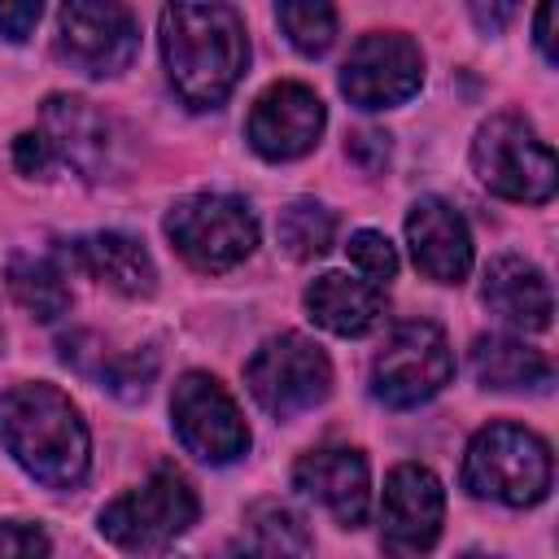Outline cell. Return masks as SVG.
<instances>
[{
    "instance_id": "7",
    "label": "cell",
    "mask_w": 559,
    "mask_h": 559,
    "mask_svg": "<svg viewBox=\"0 0 559 559\" xmlns=\"http://www.w3.org/2000/svg\"><path fill=\"white\" fill-rule=\"evenodd\" d=\"M197 515H201V502L188 476L175 467H157L144 485L118 493L100 511V533L122 550H157L183 537L197 524Z\"/></svg>"
},
{
    "instance_id": "15",
    "label": "cell",
    "mask_w": 559,
    "mask_h": 559,
    "mask_svg": "<svg viewBox=\"0 0 559 559\" xmlns=\"http://www.w3.org/2000/svg\"><path fill=\"white\" fill-rule=\"evenodd\" d=\"M39 135L48 140L57 166H70L79 170L83 179H105L109 170V122L100 109H92V100L83 96H48L44 100V114H39Z\"/></svg>"
},
{
    "instance_id": "12",
    "label": "cell",
    "mask_w": 559,
    "mask_h": 559,
    "mask_svg": "<svg viewBox=\"0 0 559 559\" xmlns=\"http://www.w3.org/2000/svg\"><path fill=\"white\" fill-rule=\"evenodd\" d=\"M445 520V489L432 467L397 463L380 498V546L393 559H415L437 546Z\"/></svg>"
},
{
    "instance_id": "26",
    "label": "cell",
    "mask_w": 559,
    "mask_h": 559,
    "mask_svg": "<svg viewBox=\"0 0 559 559\" xmlns=\"http://www.w3.org/2000/svg\"><path fill=\"white\" fill-rule=\"evenodd\" d=\"M0 559H48V533L39 524L0 520Z\"/></svg>"
},
{
    "instance_id": "4",
    "label": "cell",
    "mask_w": 559,
    "mask_h": 559,
    "mask_svg": "<svg viewBox=\"0 0 559 559\" xmlns=\"http://www.w3.org/2000/svg\"><path fill=\"white\" fill-rule=\"evenodd\" d=\"M472 170L493 197L520 201V205L550 201L559 179L555 148L520 114H493L480 122L472 140Z\"/></svg>"
},
{
    "instance_id": "18",
    "label": "cell",
    "mask_w": 559,
    "mask_h": 559,
    "mask_svg": "<svg viewBox=\"0 0 559 559\" xmlns=\"http://www.w3.org/2000/svg\"><path fill=\"white\" fill-rule=\"evenodd\" d=\"M480 297L511 328H524V332H546L550 328V314H555L550 280L542 275L537 262H528L520 253H502V258L489 262Z\"/></svg>"
},
{
    "instance_id": "16",
    "label": "cell",
    "mask_w": 559,
    "mask_h": 559,
    "mask_svg": "<svg viewBox=\"0 0 559 559\" xmlns=\"http://www.w3.org/2000/svg\"><path fill=\"white\" fill-rule=\"evenodd\" d=\"M406 245L415 266L437 284H463L472 271V231L441 197H419L406 214Z\"/></svg>"
},
{
    "instance_id": "28",
    "label": "cell",
    "mask_w": 559,
    "mask_h": 559,
    "mask_svg": "<svg viewBox=\"0 0 559 559\" xmlns=\"http://www.w3.org/2000/svg\"><path fill=\"white\" fill-rule=\"evenodd\" d=\"M39 0H13V4H0V35L9 39V44H22L31 31H35V22H39Z\"/></svg>"
},
{
    "instance_id": "3",
    "label": "cell",
    "mask_w": 559,
    "mask_h": 559,
    "mask_svg": "<svg viewBox=\"0 0 559 559\" xmlns=\"http://www.w3.org/2000/svg\"><path fill=\"white\" fill-rule=\"evenodd\" d=\"M550 445L511 419L485 424L463 454V489L502 507H537L550 493Z\"/></svg>"
},
{
    "instance_id": "21",
    "label": "cell",
    "mask_w": 559,
    "mask_h": 559,
    "mask_svg": "<svg viewBox=\"0 0 559 559\" xmlns=\"http://www.w3.org/2000/svg\"><path fill=\"white\" fill-rule=\"evenodd\" d=\"M310 555V528L306 520L284 502H253L245 515V533L223 546L218 559H306Z\"/></svg>"
},
{
    "instance_id": "22",
    "label": "cell",
    "mask_w": 559,
    "mask_h": 559,
    "mask_svg": "<svg viewBox=\"0 0 559 559\" xmlns=\"http://www.w3.org/2000/svg\"><path fill=\"white\" fill-rule=\"evenodd\" d=\"M9 293L13 301L39 319V323H52L70 310V284H66V266L52 258V253H13L9 258Z\"/></svg>"
},
{
    "instance_id": "6",
    "label": "cell",
    "mask_w": 559,
    "mask_h": 559,
    "mask_svg": "<svg viewBox=\"0 0 559 559\" xmlns=\"http://www.w3.org/2000/svg\"><path fill=\"white\" fill-rule=\"evenodd\" d=\"M245 384H249L253 402L266 415L293 419V415L314 411L319 402H328L332 362L310 336L280 332V336H271L253 349V358L245 362Z\"/></svg>"
},
{
    "instance_id": "5",
    "label": "cell",
    "mask_w": 559,
    "mask_h": 559,
    "mask_svg": "<svg viewBox=\"0 0 559 559\" xmlns=\"http://www.w3.org/2000/svg\"><path fill=\"white\" fill-rule=\"evenodd\" d=\"M166 236L192 271L218 275V271L240 266L258 249V218H253L249 201H240V197L192 192L170 205Z\"/></svg>"
},
{
    "instance_id": "1",
    "label": "cell",
    "mask_w": 559,
    "mask_h": 559,
    "mask_svg": "<svg viewBox=\"0 0 559 559\" xmlns=\"http://www.w3.org/2000/svg\"><path fill=\"white\" fill-rule=\"evenodd\" d=\"M162 61L183 105L218 109L249 66L245 17L231 4H166Z\"/></svg>"
},
{
    "instance_id": "29",
    "label": "cell",
    "mask_w": 559,
    "mask_h": 559,
    "mask_svg": "<svg viewBox=\"0 0 559 559\" xmlns=\"http://www.w3.org/2000/svg\"><path fill=\"white\" fill-rule=\"evenodd\" d=\"M345 153H349L354 162H362L367 170H380V166L389 162V135H384V131H358Z\"/></svg>"
},
{
    "instance_id": "17",
    "label": "cell",
    "mask_w": 559,
    "mask_h": 559,
    "mask_svg": "<svg viewBox=\"0 0 559 559\" xmlns=\"http://www.w3.org/2000/svg\"><path fill=\"white\" fill-rule=\"evenodd\" d=\"M66 262L122 297H148L157 288V266H153L148 249L127 231L74 236V240H66Z\"/></svg>"
},
{
    "instance_id": "13",
    "label": "cell",
    "mask_w": 559,
    "mask_h": 559,
    "mask_svg": "<svg viewBox=\"0 0 559 559\" xmlns=\"http://www.w3.org/2000/svg\"><path fill=\"white\" fill-rule=\"evenodd\" d=\"M328 127V109L323 100L306 87V83H271L253 109H249V122H245V135H249V148L266 162H293V157H306L319 135Z\"/></svg>"
},
{
    "instance_id": "32",
    "label": "cell",
    "mask_w": 559,
    "mask_h": 559,
    "mask_svg": "<svg viewBox=\"0 0 559 559\" xmlns=\"http://www.w3.org/2000/svg\"><path fill=\"white\" fill-rule=\"evenodd\" d=\"M463 559H498V555H463Z\"/></svg>"
},
{
    "instance_id": "27",
    "label": "cell",
    "mask_w": 559,
    "mask_h": 559,
    "mask_svg": "<svg viewBox=\"0 0 559 559\" xmlns=\"http://www.w3.org/2000/svg\"><path fill=\"white\" fill-rule=\"evenodd\" d=\"M13 166H17L26 179H48V175L57 170V157H52V148H48V140H44L39 131H22V135L13 140Z\"/></svg>"
},
{
    "instance_id": "30",
    "label": "cell",
    "mask_w": 559,
    "mask_h": 559,
    "mask_svg": "<svg viewBox=\"0 0 559 559\" xmlns=\"http://www.w3.org/2000/svg\"><path fill=\"white\" fill-rule=\"evenodd\" d=\"M550 22H555V4H542V9H537V48H542V57L555 66V35H550Z\"/></svg>"
},
{
    "instance_id": "10",
    "label": "cell",
    "mask_w": 559,
    "mask_h": 559,
    "mask_svg": "<svg viewBox=\"0 0 559 559\" xmlns=\"http://www.w3.org/2000/svg\"><path fill=\"white\" fill-rule=\"evenodd\" d=\"M140 52V22L127 4L114 0H74L57 13V57L87 74H122Z\"/></svg>"
},
{
    "instance_id": "33",
    "label": "cell",
    "mask_w": 559,
    "mask_h": 559,
    "mask_svg": "<svg viewBox=\"0 0 559 559\" xmlns=\"http://www.w3.org/2000/svg\"><path fill=\"white\" fill-rule=\"evenodd\" d=\"M0 349H4V328H0Z\"/></svg>"
},
{
    "instance_id": "25",
    "label": "cell",
    "mask_w": 559,
    "mask_h": 559,
    "mask_svg": "<svg viewBox=\"0 0 559 559\" xmlns=\"http://www.w3.org/2000/svg\"><path fill=\"white\" fill-rule=\"evenodd\" d=\"M349 262H354V266L362 271V280L376 284V288L397 275V253H393L389 236H384V231H371V227H362V231L349 236Z\"/></svg>"
},
{
    "instance_id": "14",
    "label": "cell",
    "mask_w": 559,
    "mask_h": 559,
    "mask_svg": "<svg viewBox=\"0 0 559 559\" xmlns=\"http://www.w3.org/2000/svg\"><path fill=\"white\" fill-rule=\"evenodd\" d=\"M293 485L310 502H319L341 528L367 524V511H371V467H367L362 450H354V445H319V450L297 459Z\"/></svg>"
},
{
    "instance_id": "9",
    "label": "cell",
    "mask_w": 559,
    "mask_h": 559,
    "mask_svg": "<svg viewBox=\"0 0 559 559\" xmlns=\"http://www.w3.org/2000/svg\"><path fill=\"white\" fill-rule=\"evenodd\" d=\"M170 424L188 454L201 463H236L249 454V424L236 397L210 371H183L170 393Z\"/></svg>"
},
{
    "instance_id": "19",
    "label": "cell",
    "mask_w": 559,
    "mask_h": 559,
    "mask_svg": "<svg viewBox=\"0 0 559 559\" xmlns=\"http://www.w3.org/2000/svg\"><path fill=\"white\" fill-rule=\"evenodd\" d=\"M306 310L319 328L336 336H367L384 319V288L354 280L345 271H323L306 288Z\"/></svg>"
},
{
    "instance_id": "31",
    "label": "cell",
    "mask_w": 559,
    "mask_h": 559,
    "mask_svg": "<svg viewBox=\"0 0 559 559\" xmlns=\"http://www.w3.org/2000/svg\"><path fill=\"white\" fill-rule=\"evenodd\" d=\"M511 13H515L511 4H498V9H480V4H476V9H472V17L480 22V31H489V35H493L502 22H511Z\"/></svg>"
},
{
    "instance_id": "20",
    "label": "cell",
    "mask_w": 559,
    "mask_h": 559,
    "mask_svg": "<svg viewBox=\"0 0 559 559\" xmlns=\"http://www.w3.org/2000/svg\"><path fill=\"white\" fill-rule=\"evenodd\" d=\"M472 376L480 380V389H498V393H520V389L546 393L555 380V367L542 349L515 336L489 332V336H476L472 345Z\"/></svg>"
},
{
    "instance_id": "11",
    "label": "cell",
    "mask_w": 559,
    "mask_h": 559,
    "mask_svg": "<svg viewBox=\"0 0 559 559\" xmlns=\"http://www.w3.org/2000/svg\"><path fill=\"white\" fill-rule=\"evenodd\" d=\"M419 83H424V52L402 31L362 35L341 66V92L358 109H393L411 100Z\"/></svg>"
},
{
    "instance_id": "8",
    "label": "cell",
    "mask_w": 559,
    "mask_h": 559,
    "mask_svg": "<svg viewBox=\"0 0 559 559\" xmlns=\"http://www.w3.org/2000/svg\"><path fill=\"white\" fill-rule=\"evenodd\" d=\"M454 376V354L445 332L432 319H402L384 336L376 362H371V393L384 406H419L437 397Z\"/></svg>"
},
{
    "instance_id": "24",
    "label": "cell",
    "mask_w": 559,
    "mask_h": 559,
    "mask_svg": "<svg viewBox=\"0 0 559 559\" xmlns=\"http://www.w3.org/2000/svg\"><path fill=\"white\" fill-rule=\"evenodd\" d=\"M275 22L301 57H323L336 39V9L323 0H284L275 9Z\"/></svg>"
},
{
    "instance_id": "2",
    "label": "cell",
    "mask_w": 559,
    "mask_h": 559,
    "mask_svg": "<svg viewBox=\"0 0 559 559\" xmlns=\"http://www.w3.org/2000/svg\"><path fill=\"white\" fill-rule=\"evenodd\" d=\"M0 445L4 454L48 489H74L92 463V437L79 406L44 380L0 393Z\"/></svg>"
},
{
    "instance_id": "23",
    "label": "cell",
    "mask_w": 559,
    "mask_h": 559,
    "mask_svg": "<svg viewBox=\"0 0 559 559\" xmlns=\"http://www.w3.org/2000/svg\"><path fill=\"white\" fill-rule=\"evenodd\" d=\"M332 236H336V218L328 205L301 197L280 210V245L288 249V258H297V262L323 258L332 249Z\"/></svg>"
}]
</instances>
